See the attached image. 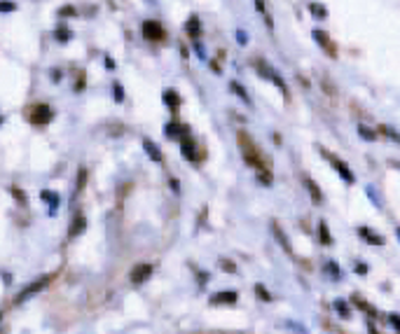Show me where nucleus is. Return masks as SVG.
<instances>
[{
	"label": "nucleus",
	"instance_id": "20e7f679",
	"mask_svg": "<svg viewBox=\"0 0 400 334\" xmlns=\"http://www.w3.org/2000/svg\"><path fill=\"white\" fill-rule=\"evenodd\" d=\"M323 157H325L328 161H330V164H333L335 169H337V173L342 176V180L351 185V182H353V173H351V169H349V166H346L344 161H340L337 157H333V154H328V152H323Z\"/></svg>",
	"mask_w": 400,
	"mask_h": 334
},
{
	"label": "nucleus",
	"instance_id": "c9c22d12",
	"mask_svg": "<svg viewBox=\"0 0 400 334\" xmlns=\"http://www.w3.org/2000/svg\"><path fill=\"white\" fill-rule=\"evenodd\" d=\"M356 273H368V267H365V264H358V267H356Z\"/></svg>",
	"mask_w": 400,
	"mask_h": 334
},
{
	"label": "nucleus",
	"instance_id": "2eb2a0df",
	"mask_svg": "<svg viewBox=\"0 0 400 334\" xmlns=\"http://www.w3.org/2000/svg\"><path fill=\"white\" fill-rule=\"evenodd\" d=\"M232 91H234V94H237V96L239 98H241V101H243V103H246V105H250V96H248V91H246V89H243V87L241 85H239V82H232Z\"/></svg>",
	"mask_w": 400,
	"mask_h": 334
},
{
	"label": "nucleus",
	"instance_id": "f3484780",
	"mask_svg": "<svg viewBox=\"0 0 400 334\" xmlns=\"http://www.w3.org/2000/svg\"><path fill=\"white\" fill-rule=\"evenodd\" d=\"M54 37L59 40V43H68V40L73 37V33H70V30H68L66 26H59V28L54 30Z\"/></svg>",
	"mask_w": 400,
	"mask_h": 334
},
{
	"label": "nucleus",
	"instance_id": "4468645a",
	"mask_svg": "<svg viewBox=\"0 0 400 334\" xmlns=\"http://www.w3.org/2000/svg\"><path fill=\"white\" fill-rule=\"evenodd\" d=\"M314 37H316V40H318V45H321V47H323V49H325L328 54H335V49H333V45L328 43V35H325V33H323V30H314Z\"/></svg>",
	"mask_w": 400,
	"mask_h": 334
},
{
	"label": "nucleus",
	"instance_id": "6e6552de",
	"mask_svg": "<svg viewBox=\"0 0 400 334\" xmlns=\"http://www.w3.org/2000/svg\"><path fill=\"white\" fill-rule=\"evenodd\" d=\"M185 33H188L192 40H197V37L201 35V21L197 14H192V17L188 19V24H185Z\"/></svg>",
	"mask_w": 400,
	"mask_h": 334
},
{
	"label": "nucleus",
	"instance_id": "5701e85b",
	"mask_svg": "<svg viewBox=\"0 0 400 334\" xmlns=\"http://www.w3.org/2000/svg\"><path fill=\"white\" fill-rule=\"evenodd\" d=\"M192 47H194V52L199 54V59H206V52H204V45L199 43V37H197V40L192 43Z\"/></svg>",
	"mask_w": 400,
	"mask_h": 334
},
{
	"label": "nucleus",
	"instance_id": "423d86ee",
	"mask_svg": "<svg viewBox=\"0 0 400 334\" xmlns=\"http://www.w3.org/2000/svg\"><path fill=\"white\" fill-rule=\"evenodd\" d=\"M237 302H239V295H237V292H232V290L211 295V304H213V306H230V304H237Z\"/></svg>",
	"mask_w": 400,
	"mask_h": 334
},
{
	"label": "nucleus",
	"instance_id": "393cba45",
	"mask_svg": "<svg viewBox=\"0 0 400 334\" xmlns=\"http://www.w3.org/2000/svg\"><path fill=\"white\" fill-rule=\"evenodd\" d=\"M220 267H223L227 273H237V267H234L232 262H227V260H220Z\"/></svg>",
	"mask_w": 400,
	"mask_h": 334
},
{
	"label": "nucleus",
	"instance_id": "39448f33",
	"mask_svg": "<svg viewBox=\"0 0 400 334\" xmlns=\"http://www.w3.org/2000/svg\"><path fill=\"white\" fill-rule=\"evenodd\" d=\"M140 30H143V35H146L148 40H155V43L164 40V28L157 24V21H143Z\"/></svg>",
	"mask_w": 400,
	"mask_h": 334
},
{
	"label": "nucleus",
	"instance_id": "9d476101",
	"mask_svg": "<svg viewBox=\"0 0 400 334\" xmlns=\"http://www.w3.org/2000/svg\"><path fill=\"white\" fill-rule=\"evenodd\" d=\"M304 185H307V189H309L311 199H314L316 203H323V194H321V189H318V185H316L311 178H304Z\"/></svg>",
	"mask_w": 400,
	"mask_h": 334
},
{
	"label": "nucleus",
	"instance_id": "a211bd4d",
	"mask_svg": "<svg viewBox=\"0 0 400 334\" xmlns=\"http://www.w3.org/2000/svg\"><path fill=\"white\" fill-rule=\"evenodd\" d=\"M318 231H321V243H323V245H330V243H333V238H330V234H328L325 220H321V222H318Z\"/></svg>",
	"mask_w": 400,
	"mask_h": 334
},
{
	"label": "nucleus",
	"instance_id": "c85d7f7f",
	"mask_svg": "<svg viewBox=\"0 0 400 334\" xmlns=\"http://www.w3.org/2000/svg\"><path fill=\"white\" fill-rule=\"evenodd\" d=\"M85 178H87V169H80V178H78V189H75V192H80V189H82V185H85Z\"/></svg>",
	"mask_w": 400,
	"mask_h": 334
},
{
	"label": "nucleus",
	"instance_id": "a878e982",
	"mask_svg": "<svg viewBox=\"0 0 400 334\" xmlns=\"http://www.w3.org/2000/svg\"><path fill=\"white\" fill-rule=\"evenodd\" d=\"M176 131H180V127H176V124H166V136H169V138H176Z\"/></svg>",
	"mask_w": 400,
	"mask_h": 334
},
{
	"label": "nucleus",
	"instance_id": "f704fd0d",
	"mask_svg": "<svg viewBox=\"0 0 400 334\" xmlns=\"http://www.w3.org/2000/svg\"><path fill=\"white\" fill-rule=\"evenodd\" d=\"M237 40H239V45H246L248 43V35H246L243 30H237Z\"/></svg>",
	"mask_w": 400,
	"mask_h": 334
},
{
	"label": "nucleus",
	"instance_id": "f257e3e1",
	"mask_svg": "<svg viewBox=\"0 0 400 334\" xmlns=\"http://www.w3.org/2000/svg\"><path fill=\"white\" fill-rule=\"evenodd\" d=\"M49 283H52V276H43V278H38L33 285H28L26 290H21V295L17 297V304H21V302H26L28 297H33V295H38V292L43 290V287H47Z\"/></svg>",
	"mask_w": 400,
	"mask_h": 334
},
{
	"label": "nucleus",
	"instance_id": "7c9ffc66",
	"mask_svg": "<svg viewBox=\"0 0 400 334\" xmlns=\"http://www.w3.org/2000/svg\"><path fill=\"white\" fill-rule=\"evenodd\" d=\"M309 12L318 14V17H325V10H323V7H318V5H314V3L309 5Z\"/></svg>",
	"mask_w": 400,
	"mask_h": 334
},
{
	"label": "nucleus",
	"instance_id": "2f4dec72",
	"mask_svg": "<svg viewBox=\"0 0 400 334\" xmlns=\"http://www.w3.org/2000/svg\"><path fill=\"white\" fill-rule=\"evenodd\" d=\"M59 14H61V17H73V14H75V7H61Z\"/></svg>",
	"mask_w": 400,
	"mask_h": 334
},
{
	"label": "nucleus",
	"instance_id": "bb28decb",
	"mask_svg": "<svg viewBox=\"0 0 400 334\" xmlns=\"http://www.w3.org/2000/svg\"><path fill=\"white\" fill-rule=\"evenodd\" d=\"M255 292H258V295H260V297L265 299V302H272V297H269V292H267L262 285H255Z\"/></svg>",
	"mask_w": 400,
	"mask_h": 334
},
{
	"label": "nucleus",
	"instance_id": "ddd939ff",
	"mask_svg": "<svg viewBox=\"0 0 400 334\" xmlns=\"http://www.w3.org/2000/svg\"><path fill=\"white\" fill-rule=\"evenodd\" d=\"M358 234H360V236L365 238V241H370V243H375V245H382V236H377L375 231L372 229H368V227H360V229H358Z\"/></svg>",
	"mask_w": 400,
	"mask_h": 334
},
{
	"label": "nucleus",
	"instance_id": "6ab92c4d",
	"mask_svg": "<svg viewBox=\"0 0 400 334\" xmlns=\"http://www.w3.org/2000/svg\"><path fill=\"white\" fill-rule=\"evenodd\" d=\"M87 227V222H85V218H75V222H73V229H70V234H68V238H73V236H78L80 231L85 229Z\"/></svg>",
	"mask_w": 400,
	"mask_h": 334
},
{
	"label": "nucleus",
	"instance_id": "f8f14e48",
	"mask_svg": "<svg viewBox=\"0 0 400 334\" xmlns=\"http://www.w3.org/2000/svg\"><path fill=\"white\" fill-rule=\"evenodd\" d=\"M272 231H274V236L279 238V243H281V245H283V250H285V253H293V250H290V243H288V236H285L283 231H281V227L276 225V222H272Z\"/></svg>",
	"mask_w": 400,
	"mask_h": 334
},
{
	"label": "nucleus",
	"instance_id": "4c0bfd02",
	"mask_svg": "<svg viewBox=\"0 0 400 334\" xmlns=\"http://www.w3.org/2000/svg\"><path fill=\"white\" fill-rule=\"evenodd\" d=\"M398 238H400V229H398Z\"/></svg>",
	"mask_w": 400,
	"mask_h": 334
},
{
	"label": "nucleus",
	"instance_id": "473e14b6",
	"mask_svg": "<svg viewBox=\"0 0 400 334\" xmlns=\"http://www.w3.org/2000/svg\"><path fill=\"white\" fill-rule=\"evenodd\" d=\"M382 131L388 136V138H393V140H398V143H400V136L395 134V131H391V129H386V127H382Z\"/></svg>",
	"mask_w": 400,
	"mask_h": 334
},
{
	"label": "nucleus",
	"instance_id": "9b49d317",
	"mask_svg": "<svg viewBox=\"0 0 400 334\" xmlns=\"http://www.w3.org/2000/svg\"><path fill=\"white\" fill-rule=\"evenodd\" d=\"M162 98H164V103L169 105L171 110H176L178 105H180V96H178V94H176L173 89H166V91H164V96H162Z\"/></svg>",
	"mask_w": 400,
	"mask_h": 334
},
{
	"label": "nucleus",
	"instance_id": "72a5a7b5",
	"mask_svg": "<svg viewBox=\"0 0 400 334\" xmlns=\"http://www.w3.org/2000/svg\"><path fill=\"white\" fill-rule=\"evenodd\" d=\"M388 320H391V325H393L395 329H400V316H395V313H391V316H388Z\"/></svg>",
	"mask_w": 400,
	"mask_h": 334
},
{
	"label": "nucleus",
	"instance_id": "e433bc0d",
	"mask_svg": "<svg viewBox=\"0 0 400 334\" xmlns=\"http://www.w3.org/2000/svg\"><path fill=\"white\" fill-rule=\"evenodd\" d=\"M105 66H108L110 70H113V68H115V63H113V61H110V56H105Z\"/></svg>",
	"mask_w": 400,
	"mask_h": 334
},
{
	"label": "nucleus",
	"instance_id": "412c9836",
	"mask_svg": "<svg viewBox=\"0 0 400 334\" xmlns=\"http://www.w3.org/2000/svg\"><path fill=\"white\" fill-rule=\"evenodd\" d=\"M113 94H115V101H117V103H122V101H124V91H122V85H120V82H115V85H113Z\"/></svg>",
	"mask_w": 400,
	"mask_h": 334
},
{
	"label": "nucleus",
	"instance_id": "aec40b11",
	"mask_svg": "<svg viewBox=\"0 0 400 334\" xmlns=\"http://www.w3.org/2000/svg\"><path fill=\"white\" fill-rule=\"evenodd\" d=\"M335 309H337V313H340L342 318H349V316H351V309H349V306H346V304L342 302V299H335Z\"/></svg>",
	"mask_w": 400,
	"mask_h": 334
},
{
	"label": "nucleus",
	"instance_id": "dca6fc26",
	"mask_svg": "<svg viewBox=\"0 0 400 334\" xmlns=\"http://www.w3.org/2000/svg\"><path fill=\"white\" fill-rule=\"evenodd\" d=\"M43 201H47V203H52V208H49V213H52V215H54L56 213V206H59V196L54 194V192H43Z\"/></svg>",
	"mask_w": 400,
	"mask_h": 334
},
{
	"label": "nucleus",
	"instance_id": "f03ea898",
	"mask_svg": "<svg viewBox=\"0 0 400 334\" xmlns=\"http://www.w3.org/2000/svg\"><path fill=\"white\" fill-rule=\"evenodd\" d=\"M52 110L47 108V105H33V108L28 110V119L33 121V124H47V121H52Z\"/></svg>",
	"mask_w": 400,
	"mask_h": 334
},
{
	"label": "nucleus",
	"instance_id": "cd10ccee",
	"mask_svg": "<svg viewBox=\"0 0 400 334\" xmlns=\"http://www.w3.org/2000/svg\"><path fill=\"white\" fill-rule=\"evenodd\" d=\"M0 10H3V12H10V10H17V5H14L12 0H3V5H0Z\"/></svg>",
	"mask_w": 400,
	"mask_h": 334
},
{
	"label": "nucleus",
	"instance_id": "4be33fe9",
	"mask_svg": "<svg viewBox=\"0 0 400 334\" xmlns=\"http://www.w3.org/2000/svg\"><path fill=\"white\" fill-rule=\"evenodd\" d=\"M325 271H328V273H333L335 278H340V269H337V262H328V264H325Z\"/></svg>",
	"mask_w": 400,
	"mask_h": 334
},
{
	"label": "nucleus",
	"instance_id": "7ed1b4c3",
	"mask_svg": "<svg viewBox=\"0 0 400 334\" xmlns=\"http://www.w3.org/2000/svg\"><path fill=\"white\" fill-rule=\"evenodd\" d=\"M152 276V264H136L129 273V280H131L133 285H140V283H146L148 278Z\"/></svg>",
	"mask_w": 400,
	"mask_h": 334
},
{
	"label": "nucleus",
	"instance_id": "0eeeda50",
	"mask_svg": "<svg viewBox=\"0 0 400 334\" xmlns=\"http://www.w3.org/2000/svg\"><path fill=\"white\" fill-rule=\"evenodd\" d=\"M180 150L185 154V159L194 161V140L188 136V129H183V136H180Z\"/></svg>",
	"mask_w": 400,
	"mask_h": 334
},
{
	"label": "nucleus",
	"instance_id": "c756f323",
	"mask_svg": "<svg viewBox=\"0 0 400 334\" xmlns=\"http://www.w3.org/2000/svg\"><path fill=\"white\" fill-rule=\"evenodd\" d=\"M10 194H14V196H17V201H19V203H24V201H26V196L21 194V192H19V187H10Z\"/></svg>",
	"mask_w": 400,
	"mask_h": 334
},
{
	"label": "nucleus",
	"instance_id": "1a4fd4ad",
	"mask_svg": "<svg viewBox=\"0 0 400 334\" xmlns=\"http://www.w3.org/2000/svg\"><path fill=\"white\" fill-rule=\"evenodd\" d=\"M143 150L148 152V157H150L152 161H157V164L162 161V152H159V147L155 145L150 138H143Z\"/></svg>",
	"mask_w": 400,
	"mask_h": 334
},
{
	"label": "nucleus",
	"instance_id": "b1692460",
	"mask_svg": "<svg viewBox=\"0 0 400 334\" xmlns=\"http://www.w3.org/2000/svg\"><path fill=\"white\" fill-rule=\"evenodd\" d=\"M358 134L363 136V138H365V140H375V138H377V136H375V134H372L370 129H365V127H358Z\"/></svg>",
	"mask_w": 400,
	"mask_h": 334
}]
</instances>
